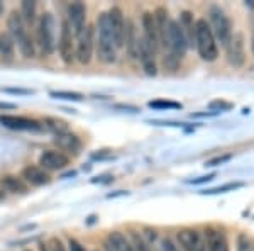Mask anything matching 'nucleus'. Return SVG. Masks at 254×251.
Masks as SVG:
<instances>
[{"mask_svg":"<svg viewBox=\"0 0 254 251\" xmlns=\"http://www.w3.org/2000/svg\"><path fill=\"white\" fill-rule=\"evenodd\" d=\"M5 32L14 39V43L17 44L20 55H22L24 58H27V60L34 58L36 53H38L36 43H34V39H32V36L29 34V31H27V26L22 20V17H20L19 10H12L10 14L7 15Z\"/></svg>","mask_w":254,"mask_h":251,"instance_id":"1","label":"nucleus"},{"mask_svg":"<svg viewBox=\"0 0 254 251\" xmlns=\"http://www.w3.org/2000/svg\"><path fill=\"white\" fill-rule=\"evenodd\" d=\"M97 38H95V49L98 61L105 65H112L117 61V48L114 44L112 29H110V20L107 12H102L97 17Z\"/></svg>","mask_w":254,"mask_h":251,"instance_id":"2","label":"nucleus"},{"mask_svg":"<svg viewBox=\"0 0 254 251\" xmlns=\"http://www.w3.org/2000/svg\"><path fill=\"white\" fill-rule=\"evenodd\" d=\"M36 49L43 55H53L56 49V19L51 12H44L36 22Z\"/></svg>","mask_w":254,"mask_h":251,"instance_id":"3","label":"nucleus"},{"mask_svg":"<svg viewBox=\"0 0 254 251\" xmlns=\"http://www.w3.org/2000/svg\"><path fill=\"white\" fill-rule=\"evenodd\" d=\"M195 48L203 61H215L219 56V46L205 19L195 20Z\"/></svg>","mask_w":254,"mask_h":251,"instance_id":"4","label":"nucleus"},{"mask_svg":"<svg viewBox=\"0 0 254 251\" xmlns=\"http://www.w3.org/2000/svg\"><path fill=\"white\" fill-rule=\"evenodd\" d=\"M208 26H210L217 43L227 46V43L232 38V24L224 9H220L219 5H212L208 9Z\"/></svg>","mask_w":254,"mask_h":251,"instance_id":"5","label":"nucleus"},{"mask_svg":"<svg viewBox=\"0 0 254 251\" xmlns=\"http://www.w3.org/2000/svg\"><path fill=\"white\" fill-rule=\"evenodd\" d=\"M95 51V27L85 26L78 36H75V60L81 65H88Z\"/></svg>","mask_w":254,"mask_h":251,"instance_id":"6","label":"nucleus"},{"mask_svg":"<svg viewBox=\"0 0 254 251\" xmlns=\"http://www.w3.org/2000/svg\"><path fill=\"white\" fill-rule=\"evenodd\" d=\"M165 49H166L168 55L175 56L176 60H182L183 56H185V53L188 49V41L185 38V32H183L178 20H173V19L170 20Z\"/></svg>","mask_w":254,"mask_h":251,"instance_id":"7","label":"nucleus"},{"mask_svg":"<svg viewBox=\"0 0 254 251\" xmlns=\"http://www.w3.org/2000/svg\"><path fill=\"white\" fill-rule=\"evenodd\" d=\"M58 51L64 65H71L75 61V36L66 22V19L61 22L60 38H58Z\"/></svg>","mask_w":254,"mask_h":251,"instance_id":"8","label":"nucleus"},{"mask_svg":"<svg viewBox=\"0 0 254 251\" xmlns=\"http://www.w3.org/2000/svg\"><path fill=\"white\" fill-rule=\"evenodd\" d=\"M176 240H178L180 250L182 251H208L207 241L196 229L183 228L176 233Z\"/></svg>","mask_w":254,"mask_h":251,"instance_id":"9","label":"nucleus"},{"mask_svg":"<svg viewBox=\"0 0 254 251\" xmlns=\"http://www.w3.org/2000/svg\"><path fill=\"white\" fill-rule=\"evenodd\" d=\"M68 165H69L68 155L61 153L58 150L43 151L38 162V167L43 168L44 171H60V170H64Z\"/></svg>","mask_w":254,"mask_h":251,"instance_id":"10","label":"nucleus"},{"mask_svg":"<svg viewBox=\"0 0 254 251\" xmlns=\"http://www.w3.org/2000/svg\"><path fill=\"white\" fill-rule=\"evenodd\" d=\"M109 20H110V29H112V38L114 44L117 49L124 48V36H126V19H124V12L119 7H112L109 12Z\"/></svg>","mask_w":254,"mask_h":251,"instance_id":"11","label":"nucleus"},{"mask_svg":"<svg viewBox=\"0 0 254 251\" xmlns=\"http://www.w3.org/2000/svg\"><path fill=\"white\" fill-rule=\"evenodd\" d=\"M137 60L141 61L142 70L147 77H156L158 75V65H156V53L153 51L146 44V41L142 39V36H139V44H137Z\"/></svg>","mask_w":254,"mask_h":251,"instance_id":"12","label":"nucleus"},{"mask_svg":"<svg viewBox=\"0 0 254 251\" xmlns=\"http://www.w3.org/2000/svg\"><path fill=\"white\" fill-rule=\"evenodd\" d=\"M225 55H227L229 65L234 68H241L244 65L246 53H244V38L243 34H232L231 41L225 46Z\"/></svg>","mask_w":254,"mask_h":251,"instance_id":"13","label":"nucleus"},{"mask_svg":"<svg viewBox=\"0 0 254 251\" xmlns=\"http://www.w3.org/2000/svg\"><path fill=\"white\" fill-rule=\"evenodd\" d=\"M85 20H87V7L81 2L69 3L68 10H66V22L69 24V27H71L73 36H78L81 29L87 26Z\"/></svg>","mask_w":254,"mask_h":251,"instance_id":"14","label":"nucleus"},{"mask_svg":"<svg viewBox=\"0 0 254 251\" xmlns=\"http://www.w3.org/2000/svg\"><path fill=\"white\" fill-rule=\"evenodd\" d=\"M142 24V39L146 41V44L153 49L154 53H159V38H158V29H156V20H154V14L153 12H144L141 19Z\"/></svg>","mask_w":254,"mask_h":251,"instance_id":"15","label":"nucleus"},{"mask_svg":"<svg viewBox=\"0 0 254 251\" xmlns=\"http://www.w3.org/2000/svg\"><path fill=\"white\" fill-rule=\"evenodd\" d=\"M0 124L12 131H41V127H43L34 119L22 116H9V114L0 116Z\"/></svg>","mask_w":254,"mask_h":251,"instance_id":"16","label":"nucleus"},{"mask_svg":"<svg viewBox=\"0 0 254 251\" xmlns=\"http://www.w3.org/2000/svg\"><path fill=\"white\" fill-rule=\"evenodd\" d=\"M20 178L27 185H31V187H43V185L51 183L49 173L44 171L41 167H38V165H27V167H24L22 171H20Z\"/></svg>","mask_w":254,"mask_h":251,"instance_id":"17","label":"nucleus"},{"mask_svg":"<svg viewBox=\"0 0 254 251\" xmlns=\"http://www.w3.org/2000/svg\"><path fill=\"white\" fill-rule=\"evenodd\" d=\"M55 145L58 146V150H61V153H71V155H78L81 150V141L76 134L73 133H63V134H56L55 136Z\"/></svg>","mask_w":254,"mask_h":251,"instance_id":"18","label":"nucleus"},{"mask_svg":"<svg viewBox=\"0 0 254 251\" xmlns=\"http://www.w3.org/2000/svg\"><path fill=\"white\" fill-rule=\"evenodd\" d=\"M154 20H156V29L159 38V48H166V36H168V26H170V15L165 7H158L154 10Z\"/></svg>","mask_w":254,"mask_h":251,"instance_id":"19","label":"nucleus"},{"mask_svg":"<svg viewBox=\"0 0 254 251\" xmlns=\"http://www.w3.org/2000/svg\"><path fill=\"white\" fill-rule=\"evenodd\" d=\"M105 250L107 251H134L130 246L129 238L124 236L121 231H112L105 238Z\"/></svg>","mask_w":254,"mask_h":251,"instance_id":"20","label":"nucleus"},{"mask_svg":"<svg viewBox=\"0 0 254 251\" xmlns=\"http://www.w3.org/2000/svg\"><path fill=\"white\" fill-rule=\"evenodd\" d=\"M137 44H139V34L136 31L134 20H126V36H124V46L127 49V55L130 58H137Z\"/></svg>","mask_w":254,"mask_h":251,"instance_id":"21","label":"nucleus"},{"mask_svg":"<svg viewBox=\"0 0 254 251\" xmlns=\"http://www.w3.org/2000/svg\"><path fill=\"white\" fill-rule=\"evenodd\" d=\"M205 241L208 251H229V243L225 240L224 233L219 229L208 228L205 233Z\"/></svg>","mask_w":254,"mask_h":251,"instance_id":"22","label":"nucleus"},{"mask_svg":"<svg viewBox=\"0 0 254 251\" xmlns=\"http://www.w3.org/2000/svg\"><path fill=\"white\" fill-rule=\"evenodd\" d=\"M15 58V43L7 32H0V61L12 63Z\"/></svg>","mask_w":254,"mask_h":251,"instance_id":"23","label":"nucleus"},{"mask_svg":"<svg viewBox=\"0 0 254 251\" xmlns=\"http://www.w3.org/2000/svg\"><path fill=\"white\" fill-rule=\"evenodd\" d=\"M0 185H2L3 190L10 192V193H27V183L24 182L20 176H15V175H5L0 178Z\"/></svg>","mask_w":254,"mask_h":251,"instance_id":"24","label":"nucleus"},{"mask_svg":"<svg viewBox=\"0 0 254 251\" xmlns=\"http://www.w3.org/2000/svg\"><path fill=\"white\" fill-rule=\"evenodd\" d=\"M36 12H38V5H36V2H32V0H24V2L20 3L19 14L24 22H26V26L27 24L36 22Z\"/></svg>","mask_w":254,"mask_h":251,"instance_id":"25","label":"nucleus"},{"mask_svg":"<svg viewBox=\"0 0 254 251\" xmlns=\"http://www.w3.org/2000/svg\"><path fill=\"white\" fill-rule=\"evenodd\" d=\"M48 131H51L53 134H63V133H68V124L63 121V119H58V117H46L43 121V124Z\"/></svg>","mask_w":254,"mask_h":251,"instance_id":"26","label":"nucleus"},{"mask_svg":"<svg viewBox=\"0 0 254 251\" xmlns=\"http://www.w3.org/2000/svg\"><path fill=\"white\" fill-rule=\"evenodd\" d=\"M129 241H130V246H132L134 251H151V246L144 241V238H142L141 233L129 231Z\"/></svg>","mask_w":254,"mask_h":251,"instance_id":"27","label":"nucleus"},{"mask_svg":"<svg viewBox=\"0 0 254 251\" xmlns=\"http://www.w3.org/2000/svg\"><path fill=\"white\" fill-rule=\"evenodd\" d=\"M151 109H156V110H165V109H182V104L173 100H151L149 104Z\"/></svg>","mask_w":254,"mask_h":251,"instance_id":"28","label":"nucleus"},{"mask_svg":"<svg viewBox=\"0 0 254 251\" xmlns=\"http://www.w3.org/2000/svg\"><path fill=\"white\" fill-rule=\"evenodd\" d=\"M243 187V183H225V185H220V187H215V188H208V190H203L202 193H208V195H212V193H224V192H229V190H236V188Z\"/></svg>","mask_w":254,"mask_h":251,"instance_id":"29","label":"nucleus"},{"mask_svg":"<svg viewBox=\"0 0 254 251\" xmlns=\"http://www.w3.org/2000/svg\"><path fill=\"white\" fill-rule=\"evenodd\" d=\"M49 95L53 98H61V100H75V102L83 100V95L75 93V92H51Z\"/></svg>","mask_w":254,"mask_h":251,"instance_id":"30","label":"nucleus"},{"mask_svg":"<svg viewBox=\"0 0 254 251\" xmlns=\"http://www.w3.org/2000/svg\"><path fill=\"white\" fill-rule=\"evenodd\" d=\"M237 251H253L251 240L246 234H239L237 236Z\"/></svg>","mask_w":254,"mask_h":251,"instance_id":"31","label":"nucleus"},{"mask_svg":"<svg viewBox=\"0 0 254 251\" xmlns=\"http://www.w3.org/2000/svg\"><path fill=\"white\" fill-rule=\"evenodd\" d=\"M159 250L161 251H182L171 238H163V240L159 241Z\"/></svg>","mask_w":254,"mask_h":251,"instance_id":"32","label":"nucleus"},{"mask_svg":"<svg viewBox=\"0 0 254 251\" xmlns=\"http://www.w3.org/2000/svg\"><path fill=\"white\" fill-rule=\"evenodd\" d=\"M232 107V104H229V102H224V100H212L210 104H208V109L214 110L217 114V110H229Z\"/></svg>","mask_w":254,"mask_h":251,"instance_id":"33","label":"nucleus"},{"mask_svg":"<svg viewBox=\"0 0 254 251\" xmlns=\"http://www.w3.org/2000/svg\"><path fill=\"white\" fill-rule=\"evenodd\" d=\"M232 158V155H222V156H215V158L208 160V162L205 163V167H219V165H222L225 162H229V160Z\"/></svg>","mask_w":254,"mask_h":251,"instance_id":"34","label":"nucleus"},{"mask_svg":"<svg viewBox=\"0 0 254 251\" xmlns=\"http://www.w3.org/2000/svg\"><path fill=\"white\" fill-rule=\"evenodd\" d=\"M48 248H49V251H66V246H64L58 238H51L48 243Z\"/></svg>","mask_w":254,"mask_h":251,"instance_id":"35","label":"nucleus"},{"mask_svg":"<svg viewBox=\"0 0 254 251\" xmlns=\"http://www.w3.org/2000/svg\"><path fill=\"white\" fill-rule=\"evenodd\" d=\"M68 248H69V251H87L85 246L81 245L78 240H75V238H69L68 240Z\"/></svg>","mask_w":254,"mask_h":251,"instance_id":"36","label":"nucleus"},{"mask_svg":"<svg viewBox=\"0 0 254 251\" xmlns=\"http://www.w3.org/2000/svg\"><path fill=\"white\" fill-rule=\"evenodd\" d=\"M215 173H210V175H205V176H200V178H195V180H188V183H193V185H198V183H205V182H210L214 180Z\"/></svg>","mask_w":254,"mask_h":251,"instance_id":"37","label":"nucleus"},{"mask_svg":"<svg viewBox=\"0 0 254 251\" xmlns=\"http://www.w3.org/2000/svg\"><path fill=\"white\" fill-rule=\"evenodd\" d=\"M5 92H10V93H20V95H27L31 93V90H26V88H3Z\"/></svg>","mask_w":254,"mask_h":251,"instance_id":"38","label":"nucleus"},{"mask_svg":"<svg viewBox=\"0 0 254 251\" xmlns=\"http://www.w3.org/2000/svg\"><path fill=\"white\" fill-rule=\"evenodd\" d=\"M39 251H49L48 243H39Z\"/></svg>","mask_w":254,"mask_h":251,"instance_id":"39","label":"nucleus"},{"mask_svg":"<svg viewBox=\"0 0 254 251\" xmlns=\"http://www.w3.org/2000/svg\"><path fill=\"white\" fill-rule=\"evenodd\" d=\"M0 107H5V109H12L14 105H12V104H0Z\"/></svg>","mask_w":254,"mask_h":251,"instance_id":"40","label":"nucleus"},{"mask_svg":"<svg viewBox=\"0 0 254 251\" xmlns=\"http://www.w3.org/2000/svg\"><path fill=\"white\" fill-rule=\"evenodd\" d=\"M0 200H3V192L0 190Z\"/></svg>","mask_w":254,"mask_h":251,"instance_id":"41","label":"nucleus"},{"mask_svg":"<svg viewBox=\"0 0 254 251\" xmlns=\"http://www.w3.org/2000/svg\"><path fill=\"white\" fill-rule=\"evenodd\" d=\"M2 10H3V5H2V3H0V14H2Z\"/></svg>","mask_w":254,"mask_h":251,"instance_id":"42","label":"nucleus"},{"mask_svg":"<svg viewBox=\"0 0 254 251\" xmlns=\"http://www.w3.org/2000/svg\"><path fill=\"white\" fill-rule=\"evenodd\" d=\"M253 53H254V34H253Z\"/></svg>","mask_w":254,"mask_h":251,"instance_id":"43","label":"nucleus"},{"mask_svg":"<svg viewBox=\"0 0 254 251\" xmlns=\"http://www.w3.org/2000/svg\"><path fill=\"white\" fill-rule=\"evenodd\" d=\"M24 251H31V250H24Z\"/></svg>","mask_w":254,"mask_h":251,"instance_id":"44","label":"nucleus"},{"mask_svg":"<svg viewBox=\"0 0 254 251\" xmlns=\"http://www.w3.org/2000/svg\"><path fill=\"white\" fill-rule=\"evenodd\" d=\"M253 251H254V246H253Z\"/></svg>","mask_w":254,"mask_h":251,"instance_id":"45","label":"nucleus"}]
</instances>
